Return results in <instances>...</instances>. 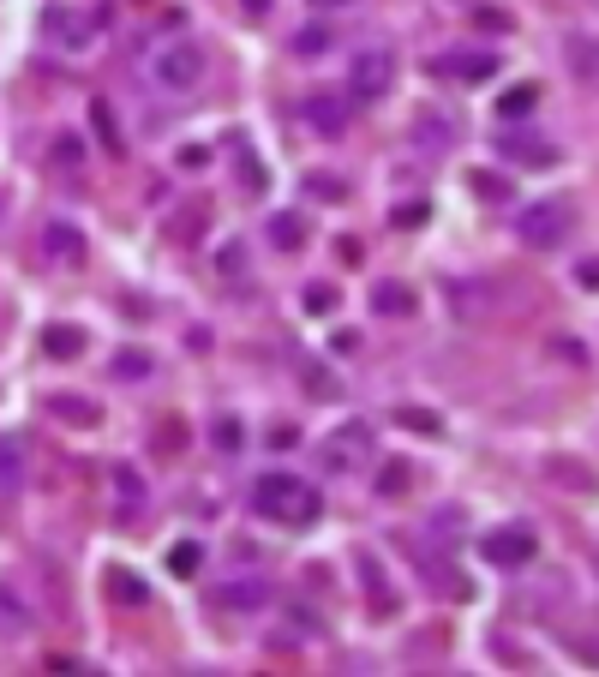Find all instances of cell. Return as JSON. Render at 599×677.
Returning a JSON list of instances; mask_svg holds the SVG:
<instances>
[{
    "label": "cell",
    "instance_id": "1",
    "mask_svg": "<svg viewBox=\"0 0 599 677\" xmlns=\"http://www.w3.org/2000/svg\"><path fill=\"white\" fill-rule=\"evenodd\" d=\"M252 510L264 522H276V528H312L324 504H318L312 480H300V474H264L252 486Z\"/></svg>",
    "mask_w": 599,
    "mask_h": 677
},
{
    "label": "cell",
    "instance_id": "2",
    "mask_svg": "<svg viewBox=\"0 0 599 677\" xmlns=\"http://www.w3.org/2000/svg\"><path fill=\"white\" fill-rule=\"evenodd\" d=\"M204 66H210V60H204V48H198L192 36H174V42H162V48L150 54V78H156L162 90H174V96L192 90V84L204 78Z\"/></svg>",
    "mask_w": 599,
    "mask_h": 677
},
{
    "label": "cell",
    "instance_id": "3",
    "mask_svg": "<svg viewBox=\"0 0 599 677\" xmlns=\"http://www.w3.org/2000/svg\"><path fill=\"white\" fill-rule=\"evenodd\" d=\"M576 228V210L564 204V198H540V204H522L516 210V240H528V246H558L564 234Z\"/></svg>",
    "mask_w": 599,
    "mask_h": 677
},
{
    "label": "cell",
    "instance_id": "4",
    "mask_svg": "<svg viewBox=\"0 0 599 677\" xmlns=\"http://www.w3.org/2000/svg\"><path fill=\"white\" fill-rule=\"evenodd\" d=\"M396 90V54L390 48H360L348 66V96L354 102H384Z\"/></svg>",
    "mask_w": 599,
    "mask_h": 677
},
{
    "label": "cell",
    "instance_id": "5",
    "mask_svg": "<svg viewBox=\"0 0 599 677\" xmlns=\"http://www.w3.org/2000/svg\"><path fill=\"white\" fill-rule=\"evenodd\" d=\"M480 552H486V564H498V570H522V564H534V552H540V540H534V528H498V534H486L480 540Z\"/></svg>",
    "mask_w": 599,
    "mask_h": 677
},
{
    "label": "cell",
    "instance_id": "6",
    "mask_svg": "<svg viewBox=\"0 0 599 677\" xmlns=\"http://www.w3.org/2000/svg\"><path fill=\"white\" fill-rule=\"evenodd\" d=\"M48 36H54V48H90V36H96V18H84V12H72V6H48Z\"/></svg>",
    "mask_w": 599,
    "mask_h": 677
},
{
    "label": "cell",
    "instance_id": "7",
    "mask_svg": "<svg viewBox=\"0 0 599 677\" xmlns=\"http://www.w3.org/2000/svg\"><path fill=\"white\" fill-rule=\"evenodd\" d=\"M366 456H372V426H360V420H348V426L330 438V450H324L330 468H360Z\"/></svg>",
    "mask_w": 599,
    "mask_h": 677
},
{
    "label": "cell",
    "instance_id": "8",
    "mask_svg": "<svg viewBox=\"0 0 599 677\" xmlns=\"http://www.w3.org/2000/svg\"><path fill=\"white\" fill-rule=\"evenodd\" d=\"M432 72H444V78H462V84H480V78H492L498 72V54H438L432 60Z\"/></svg>",
    "mask_w": 599,
    "mask_h": 677
},
{
    "label": "cell",
    "instance_id": "9",
    "mask_svg": "<svg viewBox=\"0 0 599 677\" xmlns=\"http://www.w3.org/2000/svg\"><path fill=\"white\" fill-rule=\"evenodd\" d=\"M300 114H306V126H312V132H342V126H348V102H342L336 90H312Z\"/></svg>",
    "mask_w": 599,
    "mask_h": 677
},
{
    "label": "cell",
    "instance_id": "10",
    "mask_svg": "<svg viewBox=\"0 0 599 677\" xmlns=\"http://www.w3.org/2000/svg\"><path fill=\"white\" fill-rule=\"evenodd\" d=\"M510 162H522V168H552L558 162V150H552V138H540V132H510L504 144H498Z\"/></svg>",
    "mask_w": 599,
    "mask_h": 677
},
{
    "label": "cell",
    "instance_id": "11",
    "mask_svg": "<svg viewBox=\"0 0 599 677\" xmlns=\"http://www.w3.org/2000/svg\"><path fill=\"white\" fill-rule=\"evenodd\" d=\"M216 600H222L228 612H258V606H270V582H264V576H234Z\"/></svg>",
    "mask_w": 599,
    "mask_h": 677
},
{
    "label": "cell",
    "instance_id": "12",
    "mask_svg": "<svg viewBox=\"0 0 599 677\" xmlns=\"http://www.w3.org/2000/svg\"><path fill=\"white\" fill-rule=\"evenodd\" d=\"M456 138H462V132H456V120H450V114H420V120H414V144H426L432 156L456 150Z\"/></svg>",
    "mask_w": 599,
    "mask_h": 677
},
{
    "label": "cell",
    "instance_id": "13",
    "mask_svg": "<svg viewBox=\"0 0 599 677\" xmlns=\"http://www.w3.org/2000/svg\"><path fill=\"white\" fill-rule=\"evenodd\" d=\"M372 312H384V318H408V312H420V294L402 288V282H378V288H372Z\"/></svg>",
    "mask_w": 599,
    "mask_h": 677
},
{
    "label": "cell",
    "instance_id": "14",
    "mask_svg": "<svg viewBox=\"0 0 599 677\" xmlns=\"http://www.w3.org/2000/svg\"><path fill=\"white\" fill-rule=\"evenodd\" d=\"M24 468H30V456H24V438H12V432H0V492H12V486H24Z\"/></svg>",
    "mask_w": 599,
    "mask_h": 677
},
{
    "label": "cell",
    "instance_id": "15",
    "mask_svg": "<svg viewBox=\"0 0 599 677\" xmlns=\"http://www.w3.org/2000/svg\"><path fill=\"white\" fill-rule=\"evenodd\" d=\"M42 252H48L54 264H78V258H84V240H78V228H66V222H54V228L42 234Z\"/></svg>",
    "mask_w": 599,
    "mask_h": 677
},
{
    "label": "cell",
    "instance_id": "16",
    "mask_svg": "<svg viewBox=\"0 0 599 677\" xmlns=\"http://www.w3.org/2000/svg\"><path fill=\"white\" fill-rule=\"evenodd\" d=\"M42 354H48V360H78V354H84V336H78L72 324H48V330H42Z\"/></svg>",
    "mask_w": 599,
    "mask_h": 677
},
{
    "label": "cell",
    "instance_id": "17",
    "mask_svg": "<svg viewBox=\"0 0 599 677\" xmlns=\"http://www.w3.org/2000/svg\"><path fill=\"white\" fill-rule=\"evenodd\" d=\"M564 60L576 78H599V36H570L564 42Z\"/></svg>",
    "mask_w": 599,
    "mask_h": 677
},
{
    "label": "cell",
    "instance_id": "18",
    "mask_svg": "<svg viewBox=\"0 0 599 677\" xmlns=\"http://www.w3.org/2000/svg\"><path fill=\"white\" fill-rule=\"evenodd\" d=\"M270 240H276L282 252H300V246H306V216H294V210H276V216H270Z\"/></svg>",
    "mask_w": 599,
    "mask_h": 677
},
{
    "label": "cell",
    "instance_id": "19",
    "mask_svg": "<svg viewBox=\"0 0 599 677\" xmlns=\"http://www.w3.org/2000/svg\"><path fill=\"white\" fill-rule=\"evenodd\" d=\"M48 414L72 420V426H102V408H96V402H84V396H48Z\"/></svg>",
    "mask_w": 599,
    "mask_h": 677
},
{
    "label": "cell",
    "instance_id": "20",
    "mask_svg": "<svg viewBox=\"0 0 599 677\" xmlns=\"http://www.w3.org/2000/svg\"><path fill=\"white\" fill-rule=\"evenodd\" d=\"M534 102H540V84H516V90L498 102V114H504V120H522V114H534Z\"/></svg>",
    "mask_w": 599,
    "mask_h": 677
},
{
    "label": "cell",
    "instance_id": "21",
    "mask_svg": "<svg viewBox=\"0 0 599 677\" xmlns=\"http://www.w3.org/2000/svg\"><path fill=\"white\" fill-rule=\"evenodd\" d=\"M408 480H414V468H408V462H384L378 492H384V498H402V492H408Z\"/></svg>",
    "mask_w": 599,
    "mask_h": 677
},
{
    "label": "cell",
    "instance_id": "22",
    "mask_svg": "<svg viewBox=\"0 0 599 677\" xmlns=\"http://www.w3.org/2000/svg\"><path fill=\"white\" fill-rule=\"evenodd\" d=\"M324 48H336V36H330V30H300V36H294V54H306V60H312V54H324Z\"/></svg>",
    "mask_w": 599,
    "mask_h": 677
},
{
    "label": "cell",
    "instance_id": "23",
    "mask_svg": "<svg viewBox=\"0 0 599 677\" xmlns=\"http://www.w3.org/2000/svg\"><path fill=\"white\" fill-rule=\"evenodd\" d=\"M468 186H474L480 198H492V204H498V198H510V186H504L498 174H486V168H474V174H468Z\"/></svg>",
    "mask_w": 599,
    "mask_h": 677
},
{
    "label": "cell",
    "instance_id": "24",
    "mask_svg": "<svg viewBox=\"0 0 599 677\" xmlns=\"http://www.w3.org/2000/svg\"><path fill=\"white\" fill-rule=\"evenodd\" d=\"M114 372H120V378H150V354H138V348L114 354Z\"/></svg>",
    "mask_w": 599,
    "mask_h": 677
},
{
    "label": "cell",
    "instance_id": "25",
    "mask_svg": "<svg viewBox=\"0 0 599 677\" xmlns=\"http://www.w3.org/2000/svg\"><path fill=\"white\" fill-rule=\"evenodd\" d=\"M240 444H246V432H240V420H234V414H228V420H216V450H222V456H234Z\"/></svg>",
    "mask_w": 599,
    "mask_h": 677
},
{
    "label": "cell",
    "instance_id": "26",
    "mask_svg": "<svg viewBox=\"0 0 599 677\" xmlns=\"http://www.w3.org/2000/svg\"><path fill=\"white\" fill-rule=\"evenodd\" d=\"M198 564H204V552H198V546H192V540H186V546H174V552H168V570H174V576H192V570H198Z\"/></svg>",
    "mask_w": 599,
    "mask_h": 677
},
{
    "label": "cell",
    "instance_id": "27",
    "mask_svg": "<svg viewBox=\"0 0 599 677\" xmlns=\"http://www.w3.org/2000/svg\"><path fill=\"white\" fill-rule=\"evenodd\" d=\"M108 594H114L120 606H126V600H132V606H144V594H150V588H144L138 576H114V582H108Z\"/></svg>",
    "mask_w": 599,
    "mask_h": 677
},
{
    "label": "cell",
    "instance_id": "28",
    "mask_svg": "<svg viewBox=\"0 0 599 677\" xmlns=\"http://www.w3.org/2000/svg\"><path fill=\"white\" fill-rule=\"evenodd\" d=\"M78 156H84V144H78L72 132H60V138H54V162H60V168H78Z\"/></svg>",
    "mask_w": 599,
    "mask_h": 677
},
{
    "label": "cell",
    "instance_id": "29",
    "mask_svg": "<svg viewBox=\"0 0 599 677\" xmlns=\"http://www.w3.org/2000/svg\"><path fill=\"white\" fill-rule=\"evenodd\" d=\"M306 312H336V288L330 282H312L306 288Z\"/></svg>",
    "mask_w": 599,
    "mask_h": 677
},
{
    "label": "cell",
    "instance_id": "30",
    "mask_svg": "<svg viewBox=\"0 0 599 677\" xmlns=\"http://www.w3.org/2000/svg\"><path fill=\"white\" fill-rule=\"evenodd\" d=\"M396 420H402V426H414V432H438V426H444V420H438V414H426V408H396Z\"/></svg>",
    "mask_w": 599,
    "mask_h": 677
},
{
    "label": "cell",
    "instance_id": "31",
    "mask_svg": "<svg viewBox=\"0 0 599 677\" xmlns=\"http://www.w3.org/2000/svg\"><path fill=\"white\" fill-rule=\"evenodd\" d=\"M294 444H300V426H288V420H282V426L270 432V450H294Z\"/></svg>",
    "mask_w": 599,
    "mask_h": 677
},
{
    "label": "cell",
    "instance_id": "32",
    "mask_svg": "<svg viewBox=\"0 0 599 677\" xmlns=\"http://www.w3.org/2000/svg\"><path fill=\"white\" fill-rule=\"evenodd\" d=\"M474 18H480V24H486V30H510V18H504V12H498V6H480V12H474Z\"/></svg>",
    "mask_w": 599,
    "mask_h": 677
},
{
    "label": "cell",
    "instance_id": "33",
    "mask_svg": "<svg viewBox=\"0 0 599 677\" xmlns=\"http://www.w3.org/2000/svg\"><path fill=\"white\" fill-rule=\"evenodd\" d=\"M312 192H318V198H330V204H336V198H348V192H342V180H324V174L312 180Z\"/></svg>",
    "mask_w": 599,
    "mask_h": 677
},
{
    "label": "cell",
    "instance_id": "34",
    "mask_svg": "<svg viewBox=\"0 0 599 677\" xmlns=\"http://www.w3.org/2000/svg\"><path fill=\"white\" fill-rule=\"evenodd\" d=\"M420 216H426V204H402V210H396V222H402V228H414Z\"/></svg>",
    "mask_w": 599,
    "mask_h": 677
},
{
    "label": "cell",
    "instance_id": "35",
    "mask_svg": "<svg viewBox=\"0 0 599 677\" xmlns=\"http://www.w3.org/2000/svg\"><path fill=\"white\" fill-rule=\"evenodd\" d=\"M582 282H588V288H599V258H588V264H582Z\"/></svg>",
    "mask_w": 599,
    "mask_h": 677
},
{
    "label": "cell",
    "instance_id": "36",
    "mask_svg": "<svg viewBox=\"0 0 599 677\" xmlns=\"http://www.w3.org/2000/svg\"><path fill=\"white\" fill-rule=\"evenodd\" d=\"M318 12H336V6H354V0H312Z\"/></svg>",
    "mask_w": 599,
    "mask_h": 677
},
{
    "label": "cell",
    "instance_id": "37",
    "mask_svg": "<svg viewBox=\"0 0 599 677\" xmlns=\"http://www.w3.org/2000/svg\"><path fill=\"white\" fill-rule=\"evenodd\" d=\"M246 12H270V0H246Z\"/></svg>",
    "mask_w": 599,
    "mask_h": 677
}]
</instances>
